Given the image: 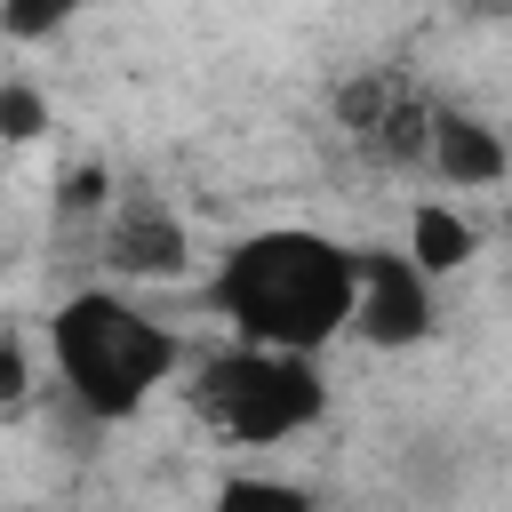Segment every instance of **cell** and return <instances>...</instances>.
<instances>
[{"mask_svg": "<svg viewBox=\"0 0 512 512\" xmlns=\"http://www.w3.org/2000/svg\"><path fill=\"white\" fill-rule=\"evenodd\" d=\"M352 280H360V248L312 224H264L216 256L200 304L232 328V344L320 360L352 328Z\"/></svg>", "mask_w": 512, "mask_h": 512, "instance_id": "cell-1", "label": "cell"}, {"mask_svg": "<svg viewBox=\"0 0 512 512\" xmlns=\"http://www.w3.org/2000/svg\"><path fill=\"white\" fill-rule=\"evenodd\" d=\"M48 360L88 424H128L136 408H152L160 384H176L184 336L120 288H72L48 312Z\"/></svg>", "mask_w": 512, "mask_h": 512, "instance_id": "cell-2", "label": "cell"}, {"mask_svg": "<svg viewBox=\"0 0 512 512\" xmlns=\"http://www.w3.org/2000/svg\"><path fill=\"white\" fill-rule=\"evenodd\" d=\"M192 416L232 440V448H280L296 432H312L328 416V384H320V360L304 352H264V344H224L192 368L184 384Z\"/></svg>", "mask_w": 512, "mask_h": 512, "instance_id": "cell-3", "label": "cell"}, {"mask_svg": "<svg viewBox=\"0 0 512 512\" xmlns=\"http://www.w3.org/2000/svg\"><path fill=\"white\" fill-rule=\"evenodd\" d=\"M336 128H344V144H352L368 168L416 176V168H424V144H432V96H424L408 72L376 64V72H352V80L336 88Z\"/></svg>", "mask_w": 512, "mask_h": 512, "instance_id": "cell-4", "label": "cell"}, {"mask_svg": "<svg viewBox=\"0 0 512 512\" xmlns=\"http://www.w3.org/2000/svg\"><path fill=\"white\" fill-rule=\"evenodd\" d=\"M96 264H104L112 280H128V288H144V280H184V272H192V232H184V216H176L160 192L120 184L112 208L96 216Z\"/></svg>", "mask_w": 512, "mask_h": 512, "instance_id": "cell-5", "label": "cell"}, {"mask_svg": "<svg viewBox=\"0 0 512 512\" xmlns=\"http://www.w3.org/2000/svg\"><path fill=\"white\" fill-rule=\"evenodd\" d=\"M440 328V304H432V280L400 256V248H360V280H352V328L368 352H408Z\"/></svg>", "mask_w": 512, "mask_h": 512, "instance_id": "cell-6", "label": "cell"}, {"mask_svg": "<svg viewBox=\"0 0 512 512\" xmlns=\"http://www.w3.org/2000/svg\"><path fill=\"white\" fill-rule=\"evenodd\" d=\"M424 176H440L448 192H496L512 176V152L504 136L480 120V112H456V104H432V144H424Z\"/></svg>", "mask_w": 512, "mask_h": 512, "instance_id": "cell-7", "label": "cell"}, {"mask_svg": "<svg viewBox=\"0 0 512 512\" xmlns=\"http://www.w3.org/2000/svg\"><path fill=\"white\" fill-rule=\"evenodd\" d=\"M472 248H480V232H472V216L464 208H448V200H416L408 208V264L424 272V280H448V272H464L472 264Z\"/></svg>", "mask_w": 512, "mask_h": 512, "instance_id": "cell-8", "label": "cell"}, {"mask_svg": "<svg viewBox=\"0 0 512 512\" xmlns=\"http://www.w3.org/2000/svg\"><path fill=\"white\" fill-rule=\"evenodd\" d=\"M208 512H320V504H312V488H296L280 472H224Z\"/></svg>", "mask_w": 512, "mask_h": 512, "instance_id": "cell-9", "label": "cell"}, {"mask_svg": "<svg viewBox=\"0 0 512 512\" xmlns=\"http://www.w3.org/2000/svg\"><path fill=\"white\" fill-rule=\"evenodd\" d=\"M80 8H88V0H0V40L40 48V40H56V32H64Z\"/></svg>", "mask_w": 512, "mask_h": 512, "instance_id": "cell-10", "label": "cell"}, {"mask_svg": "<svg viewBox=\"0 0 512 512\" xmlns=\"http://www.w3.org/2000/svg\"><path fill=\"white\" fill-rule=\"evenodd\" d=\"M112 192H120V184L104 176V160H80L72 176H56V216H64V224H88V216L112 208Z\"/></svg>", "mask_w": 512, "mask_h": 512, "instance_id": "cell-11", "label": "cell"}, {"mask_svg": "<svg viewBox=\"0 0 512 512\" xmlns=\"http://www.w3.org/2000/svg\"><path fill=\"white\" fill-rule=\"evenodd\" d=\"M0 136H8V144L48 136V96H40L32 80H0Z\"/></svg>", "mask_w": 512, "mask_h": 512, "instance_id": "cell-12", "label": "cell"}, {"mask_svg": "<svg viewBox=\"0 0 512 512\" xmlns=\"http://www.w3.org/2000/svg\"><path fill=\"white\" fill-rule=\"evenodd\" d=\"M24 384H32V368H24V336H8V328H0V408H8V400H24Z\"/></svg>", "mask_w": 512, "mask_h": 512, "instance_id": "cell-13", "label": "cell"}]
</instances>
